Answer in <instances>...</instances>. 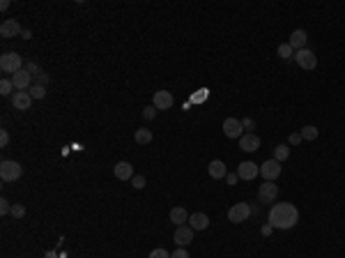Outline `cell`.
<instances>
[{
    "mask_svg": "<svg viewBox=\"0 0 345 258\" xmlns=\"http://www.w3.org/2000/svg\"><path fill=\"white\" fill-rule=\"evenodd\" d=\"M21 23L16 21V19H5L2 26H0V37L2 39H12V37H21Z\"/></svg>",
    "mask_w": 345,
    "mask_h": 258,
    "instance_id": "6",
    "label": "cell"
},
{
    "mask_svg": "<svg viewBox=\"0 0 345 258\" xmlns=\"http://www.w3.org/2000/svg\"><path fill=\"white\" fill-rule=\"evenodd\" d=\"M113 173H115V178L118 180H122V182H127V180H131L134 178V166L129 164V161H118L115 166H113Z\"/></svg>",
    "mask_w": 345,
    "mask_h": 258,
    "instance_id": "14",
    "label": "cell"
},
{
    "mask_svg": "<svg viewBox=\"0 0 345 258\" xmlns=\"http://www.w3.org/2000/svg\"><path fill=\"white\" fill-rule=\"evenodd\" d=\"M30 81H32V76H30V72H28L25 67L19 69V72L12 76V83H14L16 90H28V88H30Z\"/></svg>",
    "mask_w": 345,
    "mask_h": 258,
    "instance_id": "16",
    "label": "cell"
},
{
    "mask_svg": "<svg viewBox=\"0 0 345 258\" xmlns=\"http://www.w3.org/2000/svg\"><path fill=\"white\" fill-rule=\"evenodd\" d=\"M172 104H175V97L168 90H157L152 97V106L157 111H168V108H172Z\"/></svg>",
    "mask_w": 345,
    "mask_h": 258,
    "instance_id": "7",
    "label": "cell"
},
{
    "mask_svg": "<svg viewBox=\"0 0 345 258\" xmlns=\"http://www.w3.org/2000/svg\"><path fill=\"white\" fill-rule=\"evenodd\" d=\"M32 104V97L28 90H19L12 95V106L16 108V111H28Z\"/></svg>",
    "mask_w": 345,
    "mask_h": 258,
    "instance_id": "13",
    "label": "cell"
},
{
    "mask_svg": "<svg viewBox=\"0 0 345 258\" xmlns=\"http://www.w3.org/2000/svg\"><path fill=\"white\" fill-rule=\"evenodd\" d=\"M12 217H14V219H23V217H25V205H21V203H14L12 205Z\"/></svg>",
    "mask_w": 345,
    "mask_h": 258,
    "instance_id": "27",
    "label": "cell"
},
{
    "mask_svg": "<svg viewBox=\"0 0 345 258\" xmlns=\"http://www.w3.org/2000/svg\"><path fill=\"white\" fill-rule=\"evenodd\" d=\"M242 127H244V129H248V131H251V134H253V129H255V122L251 120V118H244V120H242Z\"/></svg>",
    "mask_w": 345,
    "mask_h": 258,
    "instance_id": "33",
    "label": "cell"
},
{
    "mask_svg": "<svg viewBox=\"0 0 345 258\" xmlns=\"http://www.w3.org/2000/svg\"><path fill=\"white\" fill-rule=\"evenodd\" d=\"M171 258H189V251L184 249V247H177V251L171 254Z\"/></svg>",
    "mask_w": 345,
    "mask_h": 258,
    "instance_id": "32",
    "label": "cell"
},
{
    "mask_svg": "<svg viewBox=\"0 0 345 258\" xmlns=\"http://www.w3.org/2000/svg\"><path fill=\"white\" fill-rule=\"evenodd\" d=\"M278 198V187L274 182H265L260 184V189H258V201L260 203H274Z\"/></svg>",
    "mask_w": 345,
    "mask_h": 258,
    "instance_id": "10",
    "label": "cell"
},
{
    "mask_svg": "<svg viewBox=\"0 0 345 258\" xmlns=\"http://www.w3.org/2000/svg\"><path fill=\"white\" fill-rule=\"evenodd\" d=\"M143 118H145V120H154V118H157V108H154V106H145V108H143Z\"/></svg>",
    "mask_w": 345,
    "mask_h": 258,
    "instance_id": "28",
    "label": "cell"
},
{
    "mask_svg": "<svg viewBox=\"0 0 345 258\" xmlns=\"http://www.w3.org/2000/svg\"><path fill=\"white\" fill-rule=\"evenodd\" d=\"M278 58H283V60H290V58H295V49L290 44H288V42H283V44L278 46Z\"/></svg>",
    "mask_w": 345,
    "mask_h": 258,
    "instance_id": "22",
    "label": "cell"
},
{
    "mask_svg": "<svg viewBox=\"0 0 345 258\" xmlns=\"http://www.w3.org/2000/svg\"><path fill=\"white\" fill-rule=\"evenodd\" d=\"M288 157H290V148L288 145H276L274 148V159L276 161H285Z\"/></svg>",
    "mask_w": 345,
    "mask_h": 258,
    "instance_id": "24",
    "label": "cell"
},
{
    "mask_svg": "<svg viewBox=\"0 0 345 258\" xmlns=\"http://www.w3.org/2000/svg\"><path fill=\"white\" fill-rule=\"evenodd\" d=\"M12 212V205H9V201L7 198H0V214L5 217V214H9Z\"/></svg>",
    "mask_w": 345,
    "mask_h": 258,
    "instance_id": "29",
    "label": "cell"
},
{
    "mask_svg": "<svg viewBox=\"0 0 345 258\" xmlns=\"http://www.w3.org/2000/svg\"><path fill=\"white\" fill-rule=\"evenodd\" d=\"M237 175H240V180H255L260 175V166L253 161H242L237 166Z\"/></svg>",
    "mask_w": 345,
    "mask_h": 258,
    "instance_id": "12",
    "label": "cell"
},
{
    "mask_svg": "<svg viewBox=\"0 0 345 258\" xmlns=\"http://www.w3.org/2000/svg\"><path fill=\"white\" fill-rule=\"evenodd\" d=\"M194 233H196L194 228L184 224V226H177V231H175L172 240H175V244H177V247H187V244L194 242Z\"/></svg>",
    "mask_w": 345,
    "mask_h": 258,
    "instance_id": "11",
    "label": "cell"
},
{
    "mask_svg": "<svg viewBox=\"0 0 345 258\" xmlns=\"http://www.w3.org/2000/svg\"><path fill=\"white\" fill-rule=\"evenodd\" d=\"M260 175L265 178V182H274L278 175H281V161L267 159L265 164H260Z\"/></svg>",
    "mask_w": 345,
    "mask_h": 258,
    "instance_id": "5",
    "label": "cell"
},
{
    "mask_svg": "<svg viewBox=\"0 0 345 258\" xmlns=\"http://www.w3.org/2000/svg\"><path fill=\"white\" fill-rule=\"evenodd\" d=\"M306 42H308V35H306V30H301V28L290 32V39H288V44L295 49V53L301 51V49H306Z\"/></svg>",
    "mask_w": 345,
    "mask_h": 258,
    "instance_id": "15",
    "label": "cell"
},
{
    "mask_svg": "<svg viewBox=\"0 0 345 258\" xmlns=\"http://www.w3.org/2000/svg\"><path fill=\"white\" fill-rule=\"evenodd\" d=\"M134 138H136V143L138 145H148L152 141V131L150 129H145V127H141V129H136V134H134Z\"/></svg>",
    "mask_w": 345,
    "mask_h": 258,
    "instance_id": "21",
    "label": "cell"
},
{
    "mask_svg": "<svg viewBox=\"0 0 345 258\" xmlns=\"http://www.w3.org/2000/svg\"><path fill=\"white\" fill-rule=\"evenodd\" d=\"M299 134H301V138H304V141H315L320 131H318V127H313V125H306V127L301 129Z\"/></svg>",
    "mask_w": 345,
    "mask_h": 258,
    "instance_id": "23",
    "label": "cell"
},
{
    "mask_svg": "<svg viewBox=\"0 0 345 258\" xmlns=\"http://www.w3.org/2000/svg\"><path fill=\"white\" fill-rule=\"evenodd\" d=\"M299 221V210L293 203H274L270 210V224L271 228L278 231H288V228L297 226Z\"/></svg>",
    "mask_w": 345,
    "mask_h": 258,
    "instance_id": "1",
    "label": "cell"
},
{
    "mask_svg": "<svg viewBox=\"0 0 345 258\" xmlns=\"http://www.w3.org/2000/svg\"><path fill=\"white\" fill-rule=\"evenodd\" d=\"M0 69H2L5 74L14 76L19 69H23V58L16 53V51H7V53L0 55Z\"/></svg>",
    "mask_w": 345,
    "mask_h": 258,
    "instance_id": "3",
    "label": "cell"
},
{
    "mask_svg": "<svg viewBox=\"0 0 345 258\" xmlns=\"http://www.w3.org/2000/svg\"><path fill=\"white\" fill-rule=\"evenodd\" d=\"M189 226L194 228V231H205V228L210 226V217L205 212H194L189 214Z\"/></svg>",
    "mask_w": 345,
    "mask_h": 258,
    "instance_id": "19",
    "label": "cell"
},
{
    "mask_svg": "<svg viewBox=\"0 0 345 258\" xmlns=\"http://www.w3.org/2000/svg\"><path fill=\"white\" fill-rule=\"evenodd\" d=\"M131 184H134L136 189H143V187H145V178H143V175H134V178H131Z\"/></svg>",
    "mask_w": 345,
    "mask_h": 258,
    "instance_id": "31",
    "label": "cell"
},
{
    "mask_svg": "<svg viewBox=\"0 0 345 258\" xmlns=\"http://www.w3.org/2000/svg\"><path fill=\"white\" fill-rule=\"evenodd\" d=\"M304 138H301V134L299 131H295V134H290V145H299Z\"/></svg>",
    "mask_w": 345,
    "mask_h": 258,
    "instance_id": "34",
    "label": "cell"
},
{
    "mask_svg": "<svg viewBox=\"0 0 345 258\" xmlns=\"http://www.w3.org/2000/svg\"><path fill=\"white\" fill-rule=\"evenodd\" d=\"M295 62H297L301 69H315L318 67V58H315V53L311 51V49H301V51H297V53H295Z\"/></svg>",
    "mask_w": 345,
    "mask_h": 258,
    "instance_id": "8",
    "label": "cell"
},
{
    "mask_svg": "<svg viewBox=\"0 0 345 258\" xmlns=\"http://www.w3.org/2000/svg\"><path fill=\"white\" fill-rule=\"evenodd\" d=\"M21 37L23 39H32V32L28 30V28H23V32H21Z\"/></svg>",
    "mask_w": 345,
    "mask_h": 258,
    "instance_id": "37",
    "label": "cell"
},
{
    "mask_svg": "<svg viewBox=\"0 0 345 258\" xmlns=\"http://www.w3.org/2000/svg\"><path fill=\"white\" fill-rule=\"evenodd\" d=\"M0 145H2V148H7V145H9V134L5 131V129L0 131Z\"/></svg>",
    "mask_w": 345,
    "mask_h": 258,
    "instance_id": "35",
    "label": "cell"
},
{
    "mask_svg": "<svg viewBox=\"0 0 345 258\" xmlns=\"http://www.w3.org/2000/svg\"><path fill=\"white\" fill-rule=\"evenodd\" d=\"M207 173H210V178H214V180H225V175H228V168H225V164L221 159H214L210 161V166H207Z\"/></svg>",
    "mask_w": 345,
    "mask_h": 258,
    "instance_id": "18",
    "label": "cell"
},
{
    "mask_svg": "<svg viewBox=\"0 0 345 258\" xmlns=\"http://www.w3.org/2000/svg\"><path fill=\"white\" fill-rule=\"evenodd\" d=\"M223 134L228 138H237V141H240V138L244 136L242 120H237V118H225V120H223Z\"/></svg>",
    "mask_w": 345,
    "mask_h": 258,
    "instance_id": "9",
    "label": "cell"
},
{
    "mask_svg": "<svg viewBox=\"0 0 345 258\" xmlns=\"http://www.w3.org/2000/svg\"><path fill=\"white\" fill-rule=\"evenodd\" d=\"M168 217H171V221H172V224H175V226H184V224H187V221H189L187 210H184V207H180V205H177V207H172Z\"/></svg>",
    "mask_w": 345,
    "mask_h": 258,
    "instance_id": "20",
    "label": "cell"
},
{
    "mask_svg": "<svg viewBox=\"0 0 345 258\" xmlns=\"http://www.w3.org/2000/svg\"><path fill=\"white\" fill-rule=\"evenodd\" d=\"M28 92H30V97H32V99H44V97H46V85L35 83Z\"/></svg>",
    "mask_w": 345,
    "mask_h": 258,
    "instance_id": "25",
    "label": "cell"
},
{
    "mask_svg": "<svg viewBox=\"0 0 345 258\" xmlns=\"http://www.w3.org/2000/svg\"><path fill=\"white\" fill-rule=\"evenodd\" d=\"M23 175V166L14 159H2L0 161V180L2 182H16Z\"/></svg>",
    "mask_w": 345,
    "mask_h": 258,
    "instance_id": "2",
    "label": "cell"
},
{
    "mask_svg": "<svg viewBox=\"0 0 345 258\" xmlns=\"http://www.w3.org/2000/svg\"><path fill=\"white\" fill-rule=\"evenodd\" d=\"M14 83H12V78H2V81H0V95H5V97H7V95H14Z\"/></svg>",
    "mask_w": 345,
    "mask_h": 258,
    "instance_id": "26",
    "label": "cell"
},
{
    "mask_svg": "<svg viewBox=\"0 0 345 258\" xmlns=\"http://www.w3.org/2000/svg\"><path fill=\"white\" fill-rule=\"evenodd\" d=\"M251 205L248 203H235L230 210H228V219L233 221V224H242V221H246L251 217Z\"/></svg>",
    "mask_w": 345,
    "mask_h": 258,
    "instance_id": "4",
    "label": "cell"
},
{
    "mask_svg": "<svg viewBox=\"0 0 345 258\" xmlns=\"http://www.w3.org/2000/svg\"><path fill=\"white\" fill-rule=\"evenodd\" d=\"M225 182H228V184H237V182H240V175H237V173H228V175H225Z\"/></svg>",
    "mask_w": 345,
    "mask_h": 258,
    "instance_id": "36",
    "label": "cell"
},
{
    "mask_svg": "<svg viewBox=\"0 0 345 258\" xmlns=\"http://www.w3.org/2000/svg\"><path fill=\"white\" fill-rule=\"evenodd\" d=\"M148 258H171V254H168L166 249H152Z\"/></svg>",
    "mask_w": 345,
    "mask_h": 258,
    "instance_id": "30",
    "label": "cell"
},
{
    "mask_svg": "<svg viewBox=\"0 0 345 258\" xmlns=\"http://www.w3.org/2000/svg\"><path fill=\"white\" fill-rule=\"evenodd\" d=\"M240 148H242L244 152H255V150H260V138L255 136V134H251V131H246V134L240 138Z\"/></svg>",
    "mask_w": 345,
    "mask_h": 258,
    "instance_id": "17",
    "label": "cell"
}]
</instances>
